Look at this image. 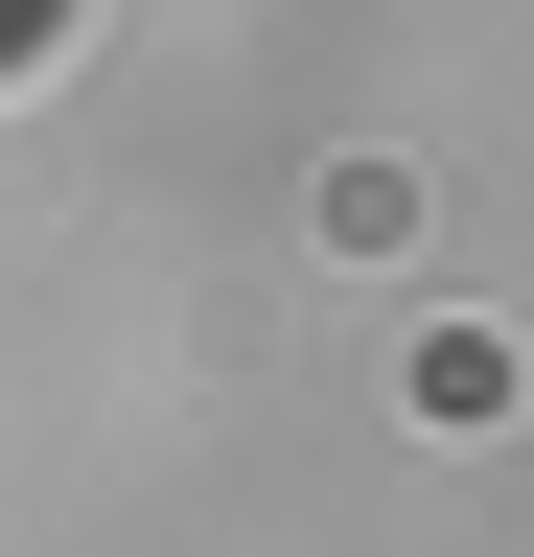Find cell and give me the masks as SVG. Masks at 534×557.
Masks as SVG:
<instances>
[{"mask_svg":"<svg viewBox=\"0 0 534 557\" xmlns=\"http://www.w3.org/2000/svg\"><path fill=\"white\" fill-rule=\"evenodd\" d=\"M24 24H47V0H0V47H24Z\"/></svg>","mask_w":534,"mask_h":557,"instance_id":"obj_1","label":"cell"}]
</instances>
